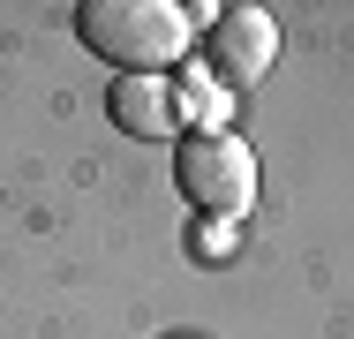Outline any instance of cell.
Listing matches in <instances>:
<instances>
[{"label": "cell", "instance_id": "4", "mask_svg": "<svg viewBox=\"0 0 354 339\" xmlns=\"http://www.w3.org/2000/svg\"><path fill=\"white\" fill-rule=\"evenodd\" d=\"M106 113H113L121 136H151L158 143V136H181V91L166 75H113Z\"/></svg>", "mask_w": 354, "mask_h": 339}, {"label": "cell", "instance_id": "2", "mask_svg": "<svg viewBox=\"0 0 354 339\" xmlns=\"http://www.w3.org/2000/svg\"><path fill=\"white\" fill-rule=\"evenodd\" d=\"M181 196L212 219H249L257 211V151L234 129L181 136Z\"/></svg>", "mask_w": 354, "mask_h": 339}, {"label": "cell", "instance_id": "1", "mask_svg": "<svg viewBox=\"0 0 354 339\" xmlns=\"http://www.w3.org/2000/svg\"><path fill=\"white\" fill-rule=\"evenodd\" d=\"M75 38L106 68H129V75H158V68L189 61V15L174 0H83Z\"/></svg>", "mask_w": 354, "mask_h": 339}, {"label": "cell", "instance_id": "3", "mask_svg": "<svg viewBox=\"0 0 354 339\" xmlns=\"http://www.w3.org/2000/svg\"><path fill=\"white\" fill-rule=\"evenodd\" d=\"M272 61H279V23L264 8H226L212 23V68L226 83H257L272 75Z\"/></svg>", "mask_w": 354, "mask_h": 339}]
</instances>
